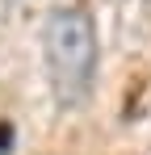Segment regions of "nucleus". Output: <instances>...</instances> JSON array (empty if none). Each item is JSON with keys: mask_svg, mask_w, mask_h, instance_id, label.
<instances>
[{"mask_svg": "<svg viewBox=\"0 0 151 155\" xmlns=\"http://www.w3.org/2000/svg\"><path fill=\"white\" fill-rule=\"evenodd\" d=\"M42 51H46L50 84L63 105H76L88 97L97 76V21L88 8L67 4L55 8L42 25Z\"/></svg>", "mask_w": 151, "mask_h": 155, "instance_id": "obj_1", "label": "nucleus"}]
</instances>
